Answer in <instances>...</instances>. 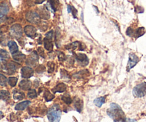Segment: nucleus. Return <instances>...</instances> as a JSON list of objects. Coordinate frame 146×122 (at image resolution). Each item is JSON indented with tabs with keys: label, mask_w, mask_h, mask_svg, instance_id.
<instances>
[{
	"label": "nucleus",
	"mask_w": 146,
	"mask_h": 122,
	"mask_svg": "<svg viewBox=\"0 0 146 122\" xmlns=\"http://www.w3.org/2000/svg\"><path fill=\"white\" fill-rule=\"evenodd\" d=\"M52 39H48L45 37L44 39V47L46 50L48 51H52L53 50V43H52Z\"/></svg>",
	"instance_id": "6ab92c4d"
},
{
	"label": "nucleus",
	"mask_w": 146,
	"mask_h": 122,
	"mask_svg": "<svg viewBox=\"0 0 146 122\" xmlns=\"http://www.w3.org/2000/svg\"><path fill=\"white\" fill-rule=\"evenodd\" d=\"M74 105L75 109H76L77 111L81 112L83 109V107H84V104H83V101L80 99L79 98H75L74 100Z\"/></svg>",
	"instance_id": "4468645a"
},
{
	"label": "nucleus",
	"mask_w": 146,
	"mask_h": 122,
	"mask_svg": "<svg viewBox=\"0 0 146 122\" xmlns=\"http://www.w3.org/2000/svg\"><path fill=\"white\" fill-rule=\"evenodd\" d=\"M26 19L31 24H37L40 22V16L36 11H29L26 14Z\"/></svg>",
	"instance_id": "20e7f679"
},
{
	"label": "nucleus",
	"mask_w": 146,
	"mask_h": 122,
	"mask_svg": "<svg viewBox=\"0 0 146 122\" xmlns=\"http://www.w3.org/2000/svg\"><path fill=\"white\" fill-rule=\"evenodd\" d=\"M17 77H9L8 79V83L11 87H15L16 84L17 83Z\"/></svg>",
	"instance_id": "c85d7f7f"
},
{
	"label": "nucleus",
	"mask_w": 146,
	"mask_h": 122,
	"mask_svg": "<svg viewBox=\"0 0 146 122\" xmlns=\"http://www.w3.org/2000/svg\"><path fill=\"white\" fill-rule=\"evenodd\" d=\"M74 57L81 66L84 67V66H87L88 64L89 61H88V58L86 54H82V53H78V54H74Z\"/></svg>",
	"instance_id": "0eeeda50"
},
{
	"label": "nucleus",
	"mask_w": 146,
	"mask_h": 122,
	"mask_svg": "<svg viewBox=\"0 0 146 122\" xmlns=\"http://www.w3.org/2000/svg\"><path fill=\"white\" fill-rule=\"evenodd\" d=\"M61 75L62 78H65V79H70V77L68 76V74L67 73L66 71H65L64 69H62L61 71Z\"/></svg>",
	"instance_id": "e433bc0d"
},
{
	"label": "nucleus",
	"mask_w": 146,
	"mask_h": 122,
	"mask_svg": "<svg viewBox=\"0 0 146 122\" xmlns=\"http://www.w3.org/2000/svg\"><path fill=\"white\" fill-rule=\"evenodd\" d=\"M44 70H45V67H44V66H41V65L39 66V67L36 69V71L38 73L43 72V71H44Z\"/></svg>",
	"instance_id": "ea45409f"
},
{
	"label": "nucleus",
	"mask_w": 146,
	"mask_h": 122,
	"mask_svg": "<svg viewBox=\"0 0 146 122\" xmlns=\"http://www.w3.org/2000/svg\"><path fill=\"white\" fill-rule=\"evenodd\" d=\"M10 34H11V36L17 37V38L21 37L23 34V29L21 26L19 24H16L11 26L10 28Z\"/></svg>",
	"instance_id": "39448f33"
},
{
	"label": "nucleus",
	"mask_w": 146,
	"mask_h": 122,
	"mask_svg": "<svg viewBox=\"0 0 146 122\" xmlns=\"http://www.w3.org/2000/svg\"><path fill=\"white\" fill-rule=\"evenodd\" d=\"M13 95H14V99L15 100H21L24 98V93L17 89L13 91Z\"/></svg>",
	"instance_id": "4be33fe9"
},
{
	"label": "nucleus",
	"mask_w": 146,
	"mask_h": 122,
	"mask_svg": "<svg viewBox=\"0 0 146 122\" xmlns=\"http://www.w3.org/2000/svg\"><path fill=\"white\" fill-rule=\"evenodd\" d=\"M27 96H28L29 98L34 99L37 97V93L35 89H29L28 94H27Z\"/></svg>",
	"instance_id": "c756f323"
},
{
	"label": "nucleus",
	"mask_w": 146,
	"mask_h": 122,
	"mask_svg": "<svg viewBox=\"0 0 146 122\" xmlns=\"http://www.w3.org/2000/svg\"><path fill=\"white\" fill-rule=\"evenodd\" d=\"M21 74L23 78L29 79L33 76V74H34V70L29 67H22L21 70Z\"/></svg>",
	"instance_id": "9d476101"
},
{
	"label": "nucleus",
	"mask_w": 146,
	"mask_h": 122,
	"mask_svg": "<svg viewBox=\"0 0 146 122\" xmlns=\"http://www.w3.org/2000/svg\"><path fill=\"white\" fill-rule=\"evenodd\" d=\"M47 117L50 122H59L61 117V110L58 104H54L48 109Z\"/></svg>",
	"instance_id": "f03ea898"
},
{
	"label": "nucleus",
	"mask_w": 146,
	"mask_h": 122,
	"mask_svg": "<svg viewBox=\"0 0 146 122\" xmlns=\"http://www.w3.org/2000/svg\"><path fill=\"white\" fill-rule=\"evenodd\" d=\"M30 104H31V101H22V102L19 103V104L16 105L15 109L17 110V111H23L25 109H27Z\"/></svg>",
	"instance_id": "2eb2a0df"
},
{
	"label": "nucleus",
	"mask_w": 146,
	"mask_h": 122,
	"mask_svg": "<svg viewBox=\"0 0 146 122\" xmlns=\"http://www.w3.org/2000/svg\"><path fill=\"white\" fill-rule=\"evenodd\" d=\"M133 94L137 98H141L146 96V82H142L135 86L133 89Z\"/></svg>",
	"instance_id": "7ed1b4c3"
},
{
	"label": "nucleus",
	"mask_w": 146,
	"mask_h": 122,
	"mask_svg": "<svg viewBox=\"0 0 146 122\" xmlns=\"http://www.w3.org/2000/svg\"><path fill=\"white\" fill-rule=\"evenodd\" d=\"M94 102L96 106H97L98 107H101L103 104L106 102V97H98V98L94 100Z\"/></svg>",
	"instance_id": "5701e85b"
},
{
	"label": "nucleus",
	"mask_w": 146,
	"mask_h": 122,
	"mask_svg": "<svg viewBox=\"0 0 146 122\" xmlns=\"http://www.w3.org/2000/svg\"><path fill=\"white\" fill-rule=\"evenodd\" d=\"M45 0H35V3L36 4H42Z\"/></svg>",
	"instance_id": "79ce46f5"
},
{
	"label": "nucleus",
	"mask_w": 146,
	"mask_h": 122,
	"mask_svg": "<svg viewBox=\"0 0 146 122\" xmlns=\"http://www.w3.org/2000/svg\"><path fill=\"white\" fill-rule=\"evenodd\" d=\"M138 61H139V57L134 53H131L129 54V59L127 65V71H129L131 69L133 68L138 64Z\"/></svg>",
	"instance_id": "423d86ee"
},
{
	"label": "nucleus",
	"mask_w": 146,
	"mask_h": 122,
	"mask_svg": "<svg viewBox=\"0 0 146 122\" xmlns=\"http://www.w3.org/2000/svg\"><path fill=\"white\" fill-rule=\"evenodd\" d=\"M3 117H4V114H3V113L1 111H0V119H1Z\"/></svg>",
	"instance_id": "c03bdc74"
},
{
	"label": "nucleus",
	"mask_w": 146,
	"mask_h": 122,
	"mask_svg": "<svg viewBox=\"0 0 146 122\" xmlns=\"http://www.w3.org/2000/svg\"><path fill=\"white\" fill-rule=\"evenodd\" d=\"M133 33H134V31L133 30V29L131 28V27H129V28H128V29H127V31H126L127 35L131 37L132 35H133Z\"/></svg>",
	"instance_id": "4c0bfd02"
},
{
	"label": "nucleus",
	"mask_w": 146,
	"mask_h": 122,
	"mask_svg": "<svg viewBox=\"0 0 146 122\" xmlns=\"http://www.w3.org/2000/svg\"><path fill=\"white\" fill-rule=\"evenodd\" d=\"M123 122H138V121L135 119H126V120H125V121H123Z\"/></svg>",
	"instance_id": "a19ab883"
},
{
	"label": "nucleus",
	"mask_w": 146,
	"mask_h": 122,
	"mask_svg": "<svg viewBox=\"0 0 146 122\" xmlns=\"http://www.w3.org/2000/svg\"><path fill=\"white\" fill-rule=\"evenodd\" d=\"M9 54L6 50L1 49H0V58L2 59H8L9 58Z\"/></svg>",
	"instance_id": "473e14b6"
},
{
	"label": "nucleus",
	"mask_w": 146,
	"mask_h": 122,
	"mask_svg": "<svg viewBox=\"0 0 146 122\" xmlns=\"http://www.w3.org/2000/svg\"><path fill=\"white\" fill-rule=\"evenodd\" d=\"M68 12H72L73 15H74V17H75V18L76 17V14H77V10L74 7L68 5Z\"/></svg>",
	"instance_id": "72a5a7b5"
},
{
	"label": "nucleus",
	"mask_w": 146,
	"mask_h": 122,
	"mask_svg": "<svg viewBox=\"0 0 146 122\" xmlns=\"http://www.w3.org/2000/svg\"><path fill=\"white\" fill-rule=\"evenodd\" d=\"M61 99H62L66 104H71L73 101L72 99L71 98V97H70L68 94H65V95L62 96V97H61Z\"/></svg>",
	"instance_id": "bb28decb"
},
{
	"label": "nucleus",
	"mask_w": 146,
	"mask_h": 122,
	"mask_svg": "<svg viewBox=\"0 0 146 122\" xmlns=\"http://www.w3.org/2000/svg\"><path fill=\"white\" fill-rule=\"evenodd\" d=\"M107 114L115 122H123L126 120L122 109L115 103H111L110 108L107 110Z\"/></svg>",
	"instance_id": "f257e3e1"
},
{
	"label": "nucleus",
	"mask_w": 146,
	"mask_h": 122,
	"mask_svg": "<svg viewBox=\"0 0 146 122\" xmlns=\"http://www.w3.org/2000/svg\"><path fill=\"white\" fill-rule=\"evenodd\" d=\"M44 98H45L46 101H52L54 98V94H52L51 93H50V91H48V90H46V91H44Z\"/></svg>",
	"instance_id": "393cba45"
},
{
	"label": "nucleus",
	"mask_w": 146,
	"mask_h": 122,
	"mask_svg": "<svg viewBox=\"0 0 146 122\" xmlns=\"http://www.w3.org/2000/svg\"><path fill=\"white\" fill-rule=\"evenodd\" d=\"M54 31H48V33H46V38H48V39H52L53 38V36H54Z\"/></svg>",
	"instance_id": "58836bf2"
},
{
	"label": "nucleus",
	"mask_w": 146,
	"mask_h": 122,
	"mask_svg": "<svg viewBox=\"0 0 146 122\" xmlns=\"http://www.w3.org/2000/svg\"><path fill=\"white\" fill-rule=\"evenodd\" d=\"M4 20H5V18H4V17H0V24H1L2 22H4Z\"/></svg>",
	"instance_id": "37998d69"
},
{
	"label": "nucleus",
	"mask_w": 146,
	"mask_h": 122,
	"mask_svg": "<svg viewBox=\"0 0 146 122\" xmlns=\"http://www.w3.org/2000/svg\"><path fill=\"white\" fill-rule=\"evenodd\" d=\"M10 98V94L6 90H0V99L7 101Z\"/></svg>",
	"instance_id": "b1692460"
},
{
	"label": "nucleus",
	"mask_w": 146,
	"mask_h": 122,
	"mask_svg": "<svg viewBox=\"0 0 146 122\" xmlns=\"http://www.w3.org/2000/svg\"><path fill=\"white\" fill-rule=\"evenodd\" d=\"M48 4H50V7L54 11H56L57 5L58 4V0H48Z\"/></svg>",
	"instance_id": "a878e982"
},
{
	"label": "nucleus",
	"mask_w": 146,
	"mask_h": 122,
	"mask_svg": "<svg viewBox=\"0 0 146 122\" xmlns=\"http://www.w3.org/2000/svg\"><path fill=\"white\" fill-rule=\"evenodd\" d=\"M37 54H38V55H39L41 57L44 58V57H45V53H44V48H42V47H38V48L37 49Z\"/></svg>",
	"instance_id": "f704fd0d"
},
{
	"label": "nucleus",
	"mask_w": 146,
	"mask_h": 122,
	"mask_svg": "<svg viewBox=\"0 0 146 122\" xmlns=\"http://www.w3.org/2000/svg\"><path fill=\"white\" fill-rule=\"evenodd\" d=\"M9 11L8 5L5 3H2L0 4V17H4Z\"/></svg>",
	"instance_id": "a211bd4d"
},
{
	"label": "nucleus",
	"mask_w": 146,
	"mask_h": 122,
	"mask_svg": "<svg viewBox=\"0 0 146 122\" xmlns=\"http://www.w3.org/2000/svg\"><path fill=\"white\" fill-rule=\"evenodd\" d=\"M8 47L9 49L10 53L11 54H14L15 53H17L19 51V48L17 44H16V42L13 41H9L8 42Z\"/></svg>",
	"instance_id": "dca6fc26"
},
{
	"label": "nucleus",
	"mask_w": 146,
	"mask_h": 122,
	"mask_svg": "<svg viewBox=\"0 0 146 122\" xmlns=\"http://www.w3.org/2000/svg\"><path fill=\"white\" fill-rule=\"evenodd\" d=\"M60 39H61V32H60L59 29L56 30V36H55V42L57 47H59V42H60Z\"/></svg>",
	"instance_id": "cd10ccee"
},
{
	"label": "nucleus",
	"mask_w": 146,
	"mask_h": 122,
	"mask_svg": "<svg viewBox=\"0 0 146 122\" xmlns=\"http://www.w3.org/2000/svg\"><path fill=\"white\" fill-rule=\"evenodd\" d=\"M38 55L36 51H34L33 53H31L29 57L27 58V64L28 66H31V67H34L36 66V64L38 63Z\"/></svg>",
	"instance_id": "6e6552de"
},
{
	"label": "nucleus",
	"mask_w": 146,
	"mask_h": 122,
	"mask_svg": "<svg viewBox=\"0 0 146 122\" xmlns=\"http://www.w3.org/2000/svg\"><path fill=\"white\" fill-rule=\"evenodd\" d=\"M47 66H48V73H53L55 69V64L52 61H49L47 63Z\"/></svg>",
	"instance_id": "2f4dec72"
},
{
	"label": "nucleus",
	"mask_w": 146,
	"mask_h": 122,
	"mask_svg": "<svg viewBox=\"0 0 146 122\" xmlns=\"http://www.w3.org/2000/svg\"><path fill=\"white\" fill-rule=\"evenodd\" d=\"M12 57L13 59H14L16 61L19 63L22 62V61L26 59V56L24 55V54H21V53L20 52H18V51H17V53H15V54H12Z\"/></svg>",
	"instance_id": "aec40b11"
},
{
	"label": "nucleus",
	"mask_w": 146,
	"mask_h": 122,
	"mask_svg": "<svg viewBox=\"0 0 146 122\" xmlns=\"http://www.w3.org/2000/svg\"><path fill=\"white\" fill-rule=\"evenodd\" d=\"M7 77L4 75H3L2 74H0V86H2V87H5L6 84H7Z\"/></svg>",
	"instance_id": "7c9ffc66"
},
{
	"label": "nucleus",
	"mask_w": 146,
	"mask_h": 122,
	"mask_svg": "<svg viewBox=\"0 0 146 122\" xmlns=\"http://www.w3.org/2000/svg\"><path fill=\"white\" fill-rule=\"evenodd\" d=\"M83 44L81 43H80L79 41H75V42H73L71 44H68V45L66 46V49L69 51H74V50L78 49L79 50H81V47H82Z\"/></svg>",
	"instance_id": "9b49d317"
},
{
	"label": "nucleus",
	"mask_w": 146,
	"mask_h": 122,
	"mask_svg": "<svg viewBox=\"0 0 146 122\" xmlns=\"http://www.w3.org/2000/svg\"><path fill=\"white\" fill-rule=\"evenodd\" d=\"M31 84H31V82L29 80H22V81H20L19 87L22 90L27 91V90H29L31 89Z\"/></svg>",
	"instance_id": "f8f14e48"
},
{
	"label": "nucleus",
	"mask_w": 146,
	"mask_h": 122,
	"mask_svg": "<svg viewBox=\"0 0 146 122\" xmlns=\"http://www.w3.org/2000/svg\"><path fill=\"white\" fill-rule=\"evenodd\" d=\"M66 85L64 83H60V84H58L54 89H52V91L54 93H62L64 92V91L66 90Z\"/></svg>",
	"instance_id": "ddd939ff"
},
{
	"label": "nucleus",
	"mask_w": 146,
	"mask_h": 122,
	"mask_svg": "<svg viewBox=\"0 0 146 122\" xmlns=\"http://www.w3.org/2000/svg\"><path fill=\"white\" fill-rule=\"evenodd\" d=\"M0 68H1V61H0Z\"/></svg>",
	"instance_id": "a18cd8bd"
},
{
	"label": "nucleus",
	"mask_w": 146,
	"mask_h": 122,
	"mask_svg": "<svg viewBox=\"0 0 146 122\" xmlns=\"http://www.w3.org/2000/svg\"><path fill=\"white\" fill-rule=\"evenodd\" d=\"M145 33V29L144 27H139L138 29H137L133 33V35L135 38H138V37H141Z\"/></svg>",
	"instance_id": "412c9836"
},
{
	"label": "nucleus",
	"mask_w": 146,
	"mask_h": 122,
	"mask_svg": "<svg viewBox=\"0 0 146 122\" xmlns=\"http://www.w3.org/2000/svg\"><path fill=\"white\" fill-rule=\"evenodd\" d=\"M24 31L26 35L30 38H34L36 35V29L31 25H27L24 27Z\"/></svg>",
	"instance_id": "1a4fd4ad"
},
{
	"label": "nucleus",
	"mask_w": 146,
	"mask_h": 122,
	"mask_svg": "<svg viewBox=\"0 0 146 122\" xmlns=\"http://www.w3.org/2000/svg\"><path fill=\"white\" fill-rule=\"evenodd\" d=\"M17 66L14 63L10 62L6 66V70H7L8 74H13L15 73V71H17Z\"/></svg>",
	"instance_id": "f3484780"
},
{
	"label": "nucleus",
	"mask_w": 146,
	"mask_h": 122,
	"mask_svg": "<svg viewBox=\"0 0 146 122\" xmlns=\"http://www.w3.org/2000/svg\"><path fill=\"white\" fill-rule=\"evenodd\" d=\"M58 59H59L60 61H64V60L66 59L65 54H64L63 52L59 51V52H58Z\"/></svg>",
	"instance_id": "c9c22d12"
}]
</instances>
